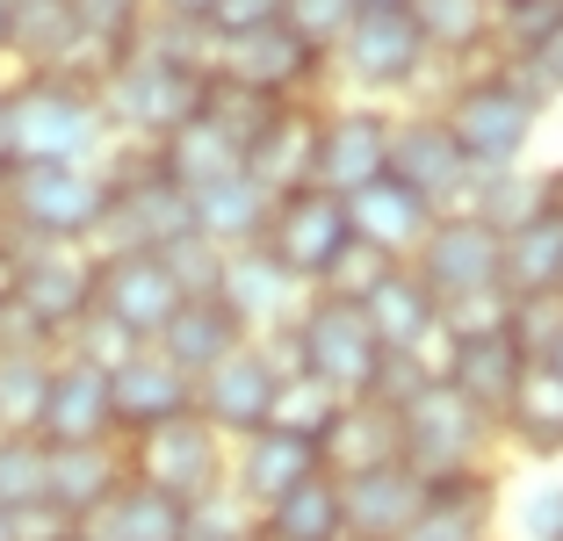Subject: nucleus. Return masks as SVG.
Wrapping results in <instances>:
<instances>
[{
  "label": "nucleus",
  "mask_w": 563,
  "mask_h": 541,
  "mask_svg": "<svg viewBox=\"0 0 563 541\" xmlns=\"http://www.w3.org/2000/svg\"><path fill=\"white\" fill-rule=\"evenodd\" d=\"M166 275H174V289L188 296H217V275H224V253L202 246V239H181V246H166Z\"/></svg>",
  "instance_id": "nucleus-51"
},
{
  "label": "nucleus",
  "mask_w": 563,
  "mask_h": 541,
  "mask_svg": "<svg viewBox=\"0 0 563 541\" xmlns=\"http://www.w3.org/2000/svg\"><path fill=\"white\" fill-rule=\"evenodd\" d=\"M44 462L51 448L36 433H0V512L44 506Z\"/></svg>",
  "instance_id": "nucleus-42"
},
{
  "label": "nucleus",
  "mask_w": 563,
  "mask_h": 541,
  "mask_svg": "<svg viewBox=\"0 0 563 541\" xmlns=\"http://www.w3.org/2000/svg\"><path fill=\"white\" fill-rule=\"evenodd\" d=\"M332 484H340V512H347L354 541H398L405 527L427 512V484H419L405 462L362 470V476H332Z\"/></svg>",
  "instance_id": "nucleus-25"
},
{
  "label": "nucleus",
  "mask_w": 563,
  "mask_h": 541,
  "mask_svg": "<svg viewBox=\"0 0 563 541\" xmlns=\"http://www.w3.org/2000/svg\"><path fill=\"white\" fill-rule=\"evenodd\" d=\"M232 346H246V325H239L217 296H188L181 311L159 325V340H152V354L166 361V368H181L188 383H202L217 368V361L232 354Z\"/></svg>",
  "instance_id": "nucleus-27"
},
{
  "label": "nucleus",
  "mask_w": 563,
  "mask_h": 541,
  "mask_svg": "<svg viewBox=\"0 0 563 541\" xmlns=\"http://www.w3.org/2000/svg\"><path fill=\"white\" fill-rule=\"evenodd\" d=\"M340 541H354V534H340Z\"/></svg>",
  "instance_id": "nucleus-64"
},
{
  "label": "nucleus",
  "mask_w": 563,
  "mask_h": 541,
  "mask_svg": "<svg viewBox=\"0 0 563 541\" xmlns=\"http://www.w3.org/2000/svg\"><path fill=\"white\" fill-rule=\"evenodd\" d=\"M289 340V368L297 376H311L318 390H332L340 405L347 397H368V383H376V332H368L362 303H340V296H311L297 311V325L282 332Z\"/></svg>",
  "instance_id": "nucleus-6"
},
{
  "label": "nucleus",
  "mask_w": 563,
  "mask_h": 541,
  "mask_svg": "<svg viewBox=\"0 0 563 541\" xmlns=\"http://www.w3.org/2000/svg\"><path fill=\"white\" fill-rule=\"evenodd\" d=\"M282 376H297V368H289V340H246V346H232V354L196 383V419L217 433V441H246V433L267 427Z\"/></svg>",
  "instance_id": "nucleus-8"
},
{
  "label": "nucleus",
  "mask_w": 563,
  "mask_h": 541,
  "mask_svg": "<svg viewBox=\"0 0 563 541\" xmlns=\"http://www.w3.org/2000/svg\"><path fill=\"white\" fill-rule=\"evenodd\" d=\"M267 210H275V196H261V188H253V180H246V166L188 196L196 239H202V246H217V253H246V246H261Z\"/></svg>",
  "instance_id": "nucleus-31"
},
{
  "label": "nucleus",
  "mask_w": 563,
  "mask_h": 541,
  "mask_svg": "<svg viewBox=\"0 0 563 541\" xmlns=\"http://www.w3.org/2000/svg\"><path fill=\"white\" fill-rule=\"evenodd\" d=\"M318 109L325 101H282L246 145V180L261 196H297V188H318Z\"/></svg>",
  "instance_id": "nucleus-18"
},
{
  "label": "nucleus",
  "mask_w": 563,
  "mask_h": 541,
  "mask_svg": "<svg viewBox=\"0 0 563 541\" xmlns=\"http://www.w3.org/2000/svg\"><path fill=\"white\" fill-rule=\"evenodd\" d=\"M66 8H73V30H80V87H101V73L123 66L152 22L145 0H66Z\"/></svg>",
  "instance_id": "nucleus-34"
},
{
  "label": "nucleus",
  "mask_w": 563,
  "mask_h": 541,
  "mask_svg": "<svg viewBox=\"0 0 563 541\" xmlns=\"http://www.w3.org/2000/svg\"><path fill=\"white\" fill-rule=\"evenodd\" d=\"M506 332H514V346H520L528 361H542L549 340L563 332V296H520L514 318H506Z\"/></svg>",
  "instance_id": "nucleus-50"
},
{
  "label": "nucleus",
  "mask_w": 563,
  "mask_h": 541,
  "mask_svg": "<svg viewBox=\"0 0 563 541\" xmlns=\"http://www.w3.org/2000/svg\"><path fill=\"white\" fill-rule=\"evenodd\" d=\"M275 22H282V0H217L202 30L224 44V36H253V30H275Z\"/></svg>",
  "instance_id": "nucleus-52"
},
{
  "label": "nucleus",
  "mask_w": 563,
  "mask_h": 541,
  "mask_svg": "<svg viewBox=\"0 0 563 541\" xmlns=\"http://www.w3.org/2000/svg\"><path fill=\"white\" fill-rule=\"evenodd\" d=\"M340 534H347V512H340V484L325 470L253 512V541H340Z\"/></svg>",
  "instance_id": "nucleus-36"
},
{
  "label": "nucleus",
  "mask_w": 563,
  "mask_h": 541,
  "mask_svg": "<svg viewBox=\"0 0 563 541\" xmlns=\"http://www.w3.org/2000/svg\"><path fill=\"white\" fill-rule=\"evenodd\" d=\"M0 541H15V520H8V512H0Z\"/></svg>",
  "instance_id": "nucleus-62"
},
{
  "label": "nucleus",
  "mask_w": 563,
  "mask_h": 541,
  "mask_svg": "<svg viewBox=\"0 0 563 541\" xmlns=\"http://www.w3.org/2000/svg\"><path fill=\"white\" fill-rule=\"evenodd\" d=\"M8 296H15V246L0 239V303H8Z\"/></svg>",
  "instance_id": "nucleus-57"
},
{
  "label": "nucleus",
  "mask_w": 563,
  "mask_h": 541,
  "mask_svg": "<svg viewBox=\"0 0 563 541\" xmlns=\"http://www.w3.org/2000/svg\"><path fill=\"white\" fill-rule=\"evenodd\" d=\"M542 210L563 217V166H549V174H542Z\"/></svg>",
  "instance_id": "nucleus-56"
},
{
  "label": "nucleus",
  "mask_w": 563,
  "mask_h": 541,
  "mask_svg": "<svg viewBox=\"0 0 563 541\" xmlns=\"http://www.w3.org/2000/svg\"><path fill=\"white\" fill-rule=\"evenodd\" d=\"M362 318L376 332L383 354H433L441 361V303L427 296V281L412 267H383V281L362 296Z\"/></svg>",
  "instance_id": "nucleus-23"
},
{
  "label": "nucleus",
  "mask_w": 563,
  "mask_h": 541,
  "mask_svg": "<svg viewBox=\"0 0 563 541\" xmlns=\"http://www.w3.org/2000/svg\"><path fill=\"white\" fill-rule=\"evenodd\" d=\"M217 303H224V311L246 325V340H282V332L297 325V311L311 303V289H303L289 267H275L261 246H246V253H224Z\"/></svg>",
  "instance_id": "nucleus-17"
},
{
  "label": "nucleus",
  "mask_w": 563,
  "mask_h": 541,
  "mask_svg": "<svg viewBox=\"0 0 563 541\" xmlns=\"http://www.w3.org/2000/svg\"><path fill=\"white\" fill-rule=\"evenodd\" d=\"M0 73H8V0H0Z\"/></svg>",
  "instance_id": "nucleus-60"
},
{
  "label": "nucleus",
  "mask_w": 563,
  "mask_h": 541,
  "mask_svg": "<svg viewBox=\"0 0 563 541\" xmlns=\"http://www.w3.org/2000/svg\"><path fill=\"white\" fill-rule=\"evenodd\" d=\"M433 217L441 210H427V202H419L412 188H398L390 174L368 180L362 196H347V231L362 239V246H376L383 261H412L419 239L433 231Z\"/></svg>",
  "instance_id": "nucleus-29"
},
{
  "label": "nucleus",
  "mask_w": 563,
  "mask_h": 541,
  "mask_svg": "<svg viewBox=\"0 0 563 541\" xmlns=\"http://www.w3.org/2000/svg\"><path fill=\"white\" fill-rule=\"evenodd\" d=\"M433 376H441L448 397H463L484 427L498 433V411L514 405L520 376H528V354L514 346V332H492V340H455V346H441Z\"/></svg>",
  "instance_id": "nucleus-19"
},
{
  "label": "nucleus",
  "mask_w": 563,
  "mask_h": 541,
  "mask_svg": "<svg viewBox=\"0 0 563 541\" xmlns=\"http://www.w3.org/2000/svg\"><path fill=\"white\" fill-rule=\"evenodd\" d=\"M36 441L44 448H95L117 441V419H109V376L87 368V361H51V390H44V419H36Z\"/></svg>",
  "instance_id": "nucleus-21"
},
{
  "label": "nucleus",
  "mask_w": 563,
  "mask_h": 541,
  "mask_svg": "<svg viewBox=\"0 0 563 541\" xmlns=\"http://www.w3.org/2000/svg\"><path fill=\"white\" fill-rule=\"evenodd\" d=\"M405 15L427 36V58L441 73H470V66H484V58H498L492 51L498 0H405Z\"/></svg>",
  "instance_id": "nucleus-28"
},
{
  "label": "nucleus",
  "mask_w": 563,
  "mask_h": 541,
  "mask_svg": "<svg viewBox=\"0 0 563 541\" xmlns=\"http://www.w3.org/2000/svg\"><path fill=\"white\" fill-rule=\"evenodd\" d=\"M95 527L109 541H188V506L166 498V492H152V484H123Z\"/></svg>",
  "instance_id": "nucleus-38"
},
{
  "label": "nucleus",
  "mask_w": 563,
  "mask_h": 541,
  "mask_svg": "<svg viewBox=\"0 0 563 541\" xmlns=\"http://www.w3.org/2000/svg\"><path fill=\"white\" fill-rule=\"evenodd\" d=\"M390 166V109L383 101H325L318 109V188L347 202Z\"/></svg>",
  "instance_id": "nucleus-14"
},
{
  "label": "nucleus",
  "mask_w": 563,
  "mask_h": 541,
  "mask_svg": "<svg viewBox=\"0 0 563 541\" xmlns=\"http://www.w3.org/2000/svg\"><path fill=\"white\" fill-rule=\"evenodd\" d=\"M398 462V411L376 397H347L332 411L325 441H318V470L325 476H362V470H390Z\"/></svg>",
  "instance_id": "nucleus-30"
},
{
  "label": "nucleus",
  "mask_w": 563,
  "mask_h": 541,
  "mask_svg": "<svg viewBox=\"0 0 563 541\" xmlns=\"http://www.w3.org/2000/svg\"><path fill=\"white\" fill-rule=\"evenodd\" d=\"M383 267H398V261H383L376 246L347 239V246H340V261H332L325 275H318V289H311V296H340V303H362V296L383 281Z\"/></svg>",
  "instance_id": "nucleus-47"
},
{
  "label": "nucleus",
  "mask_w": 563,
  "mask_h": 541,
  "mask_svg": "<svg viewBox=\"0 0 563 541\" xmlns=\"http://www.w3.org/2000/svg\"><path fill=\"white\" fill-rule=\"evenodd\" d=\"M123 462H131V484H152V492L181 498L188 512L224 498V470H232V441H217L196 411L188 419H166V427L123 441Z\"/></svg>",
  "instance_id": "nucleus-7"
},
{
  "label": "nucleus",
  "mask_w": 563,
  "mask_h": 541,
  "mask_svg": "<svg viewBox=\"0 0 563 541\" xmlns=\"http://www.w3.org/2000/svg\"><path fill=\"white\" fill-rule=\"evenodd\" d=\"M101 210H109V188L95 166H8L0 174L8 246H95Z\"/></svg>",
  "instance_id": "nucleus-4"
},
{
  "label": "nucleus",
  "mask_w": 563,
  "mask_h": 541,
  "mask_svg": "<svg viewBox=\"0 0 563 541\" xmlns=\"http://www.w3.org/2000/svg\"><path fill=\"white\" fill-rule=\"evenodd\" d=\"M58 354H0V433H36Z\"/></svg>",
  "instance_id": "nucleus-40"
},
{
  "label": "nucleus",
  "mask_w": 563,
  "mask_h": 541,
  "mask_svg": "<svg viewBox=\"0 0 563 541\" xmlns=\"http://www.w3.org/2000/svg\"><path fill=\"white\" fill-rule=\"evenodd\" d=\"M95 101H101L109 137H123V145H159V137H174L181 123L202 115V101H210V73L137 36L131 58L101 73Z\"/></svg>",
  "instance_id": "nucleus-3"
},
{
  "label": "nucleus",
  "mask_w": 563,
  "mask_h": 541,
  "mask_svg": "<svg viewBox=\"0 0 563 541\" xmlns=\"http://www.w3.org/2000/svg\"><path fill=\"white\" fill-rule=\"evenodd\" d=\"M0 87H8V73H0Z\"/></svg>",
  "instance_id": "nucleus-63"
},
{
  "label": "nucleus",
  "mask_w": 563,
  "mask_h": 541,
  "mask_svg": "<svg viewBox=\"0 0 563 541\" xmlns=\"http://www.w3.org/2000/svg\"><path fill=\"white\" fill-rule=\"evenodd\" d=\"M383 174L398 180V188H412L427 210H463L470 180H477L463 166V152H455V137H448V123L433 115V101L390 115V166H383Z\"/></svg>",
  "instance_id": "nucleus-12"
},
{
  "label": "nucleus",
  "mask_w": 563,
  "mask_h": 541,
  "mask_svg": "<svg viewBox=\"0 0 563 541\" xmlns=\"http://www.w3.org/2000/svg\"><path fill=\"white\" fill-rule=\"evenodd\" d=\"M498 476H470V484H441L427 492V512L405 527L398 541H498Z\"/></svg>",
  "instance_id": "nucleus-33"
},
{
  "label": "nucleus",
  "mask_w": 563,
  "mask_h": 541,
  "mask_svg": "<svg viewBox=\"0 0 563 541\" xmlns=\"http://www.w3.org/2000/svg\"><path fill=\"white\" fill-rule=\"evenodd\" d=\"M347 22H354L347 0H282V30H297L318 58H332V44L347 36Z\"/></svg>",
  "instance_id": "nucleus-48"
},
{
  "label": "nucleus",
  "mask_w": 563,
  "mask_h": 541,
  "mask_svg": "<svg viewBox=\"0 0 563 541\" xmlns=\"http://www.w3.org/2000/svg\"><path fill=\"white\" fill-rule=\"evenodd\" d=\"M542 368H549V376H563V332H556V340H549V354H542Z\"/></svg>",
  "instance_id": "nucleus-58"
},
{
  "label": "nucleus",
  "mask_w": 563,
  "mask_h": 541,
  "mask_svg": "<svg viewBox=\"0 0 563 541\" xmlns=\"http://www.w3.org/2000/svg\"><path fill=\"white\" fill-rule=\"evenodd\" d=\"M492 441H498V433L484 427L463 397H448L441 383L419 390L412 405L398 411V462L427 484V492H441V484H470V476H492Z\"/></svg>",
  "instance_id": "nucleus-5"
},
{
  "label": "nucleus",
  "mask_w": 563,
  "mask_h": 541,
  "mask_svg": "<svg viewBox=\"0 0 563 541\" xmlns=\"http://www.w3.org/2000/svg\"><path fill=\"white\" fill-rule=\"evenodd\" d=\"M73 541H109V534H101V527H73Z\"/></svg>",
  "instance_id": "nucleus-61"
},
{
  "label": "nucleus",
  "mask_w": 563,
  "mask_h": 541,
  "mask_svg": "<svg viewBox=\"0 0 563 541\" xmlns=\"http://www.w3.org/2000/svg\"><path fill=\"white\" fill-rule=\"evenodd\" d=\"M563 30V0H498V15H492V51L506 58V66H520L542 36Z\"/></svg>",
  "instance_id": "nucleus-41"
},
{
  "label": "nucleus",
  "mask_w": 563,
  "mask_h": 541,
  "mask_svg": "<svg viewBox=\"0 0 563 541\" xmlns=\"http://www.w3.org/2000/svg\"><path fill=\"white\" fill-rule=\"evenodd\" d=\"M514 541H563V476H534L514 492Z\"/></svg>",
  "instance_id": "nucleus-46"
},
{
  "label": "nucleus",
  "mask_w": 563,
  "mask_h": 541,
  "mask_svg": "<svg viewBox=\"0 0 563 541\" xmlns=\"http://www.w3.org/2000/svg\"><path fill=\"white\" fill-rule=\"evenodd\" d=\"M131 484L123 441H95V448H51L44 462V506H58L73 527H95L109 512V498Z\"/></svg>",
  "instance_id": "nucleus-22"
},
{
  "label": "nucleus",
  "mask_w": 563,
  "mask_h": 541,
  "mask_svg": "<svg viewBox=\"0 0 563 541\" xmlns=\"http://www.w3.org/2000/svg\"><path fill=\"white\" fill-rule=\"evenodd\" d=\"M498 289L514 296H563V217L542 210L514 239H498Z\"/></svg>",
  "instance_id": "nucleus-35"
},
{
  "label": "nucleus",
  "mask_w": 563,
  "mask_h": 541,
  "mask_svg": "<svg viewBox=\"0 0 563 541\" xmlns=\"http://www.w3.org/2000/svg\"><path fill=\"white\" fill-rule=\"evenodd\" d=\"M95 311L109 318V325H123L137 346H152L159 325L181 311V289H174V275H166V253H101Z\"/></svg>",
  "instance_id": "nucleus-16"
},
{
  "label": "nucleus",
  "mask_w": 563,
  "mask_h": 541,
  "mask_svg": "<svg viewBox=\"0 0 563 541\" xmlns=\"http://www.w3.org/2000/svg\"><path fill=\"white\" fill-rule=\"evenodd\" d=\"M477 224H492L498 239H514L520 224H534L542 217V174L534 166H506V174H484L470 180V202H463Z\"/></svg>",
  "instance_id": "nucleus-39"
},
{
  "label": "nucleus",
  "mask_w": 563,
  "mask_h": 541,
  "mask_svg": "<svg viewBox=\"0 0 563 541\" xmlns=\"http://www.w3.org/2000/svg\"><path fill=\"white\" fill-rule=\"evenodd\" d=\"M8 73L80 80V30L66 0H8Z\"/></svg>",
  "instance_id": "nucleus-26"
},
{
  "label": "nucleus",
  "mask_w": 563,
  "mask_h": 541,
  "mask_svg": "<svg viewBox=\"0 0 563 541\" xmlns=\"http://www.w3.org/2000/svg\"><path fill=\"white\" fill-rule=\"evenodd\" d=\"M433 383H441V376H433V354H383L368 397H376V405H390V411H405L419 390H433Z\"/></svg>",
  "instance_id": "nucleus-49"
},
{
  "label": "nucleus",
  "mask_w": 563,
  "mask_h": 541,
  "mask_svg": "<svg viewBox=\"0 0 563 541\" xmlns=\"http://www.w3.org/2000/svg\"><path fill=\"white\" fill-rule=\"evenodd\" d=\"M405 267L427 281L433 303H455V296L498 289V231L477 224L470 210H441V217H433V231L419 239V253Z\"/></svg>",
  "instance_id": "nucleus-15"
},
{
  "label": "nucleus",
  "mask_w": 563,
  "mask_h": 541,
  "mask_svg": "<svg viewBox=\"0 0 563 541\" xmlns=\"http://www.w3.org/2000/svg\"><path fill=\"white\" fill-rule=\"evenodd\" d=\"M152 166H159L181 196H196V188H210V180L239 174V145L217 131L210 115H196V123H181L174 137H159V145H152Z\"/></svg>",
  "instance_id": "nucleus-37"
},
{
  "label": "nucleus",
  "mask_w": 563,
  "mask_h": 541,
  "mask_svg": "<svg viewBox=\"0 0 563 541\" xmlns=\"http://www.w3.org/2000/svg\"><path fill=\"white\" fill-rule=\"evenodd\" d=\"M506 318H514V296H506V289L455 296V303H441V346H455V340H492V332H506Z\"/></svg>",
  "instance_id": "nucleus-44"
},
{
  "label": "nucleus",
  "mask_w": 563,
  "mask_h": 541,
  "mask_svg": "<svg viewBox=\"0 0 563 541\" xmlns=\"http://www.w3.org/2000/svg\"><path fill=\"white\" fill-rule=\"evenodd\" d=\"M0 354H58V340H51V332L36 325L30 311H22L15 296L0 303Z\"/></svg>",
  "instance_id": "nucleus-54"
},
{
  "label": "nucleus",
  "mask_w": 563,
  "mask_h": 541,
  "mask_svg": "<svg viewBox=\"0 0 563 541\" xmlns=\"http://www.w3.org/2000/svg\"><path fill=\"white\" fill-rule=\"evenodd\" d=\"M145 8H152V15H159V22H196V30H202V22H210V8H217V0H145Z\"/></svg>",
  "instance_id": "nucleus-55"
},
{
  "label": "nucleus",
  "mask_w": 563,
  "mask_h": 541,
  "mask_svg": "<svg viewBox=\"0 0 563 541\" xmlns=\"http://www.w3.org/2000/svg\"><path fill=\"white\" fill-rule=\"evenodd\" d=\"M58 354H66V361H87V368H101V376H109V368H123V361L137 354V340H131L123 325H109L101 311H87L80 325L58 340Z\"/></svg>",
  "instance_id": "nucleus-45"
},
{
  "label": "nucleus",
  "mask_w": 563,
  "mask_h": 541,
  "mask_svg": "<svg viewBox=\"0 0 563 541\" xmlns=\"http://www.w3.org/2000/svg\"><path fill=\"white\" fill-rule=\"evenodd\" d=\"M95 275H101L95 246H15V303L51 340H66L95 311Z\"/></svg>",
  "instance_id": "nucleus-13"
},
{
  "label": "nucleus",
  "mask_w": 563,
  "mask_h": 541,
  "mask_svg": "<svg viewBox=\"0 0 563 541\" xmlns=\"http://www.w3.org/2000/svg\"><path fill=\"white\" fill-rule=\"evenodd\" d=\"M433 115L448 123L455 152H463L470 174H506V166H528V145L542 131V101L520 80V66L506 58H484L470 73H448V95L433 101Z\"/></svg>",
  "instance_id": "nucleus-2"
},
{
  "label": "nucleus",
  "mask_w": 563,
  "mask_h": 541,
  "mask_svg": "<svg viewBox=\"0 0 563 541\" xmlns=\"http://www.w3.org/2000/svg\"><path fill=\"white\" fill-rule=\"evenodd\" d=\"M332 411H340V397H332V390H318L311 376H282L267 427H275V433H297V441L318 448V441H325V427H332Z\"/></svg>",
  "instance_id": "nucleus-43"
},
{
  "label": "nucleus",
  "mask_w": 563,
  "mask_h": 541,
  "mask_svg": "<svg viewBox=\"0 0 563 541\" xmlns=\"http://www.w3.org/2000/svg\"><path fill=\"white\" fill-rule=\"evenodd\" d=\"M109 152L95 87L58 73H8L0 87V174L8 166H95Z\"/></svg>",
  "instance_id": "nucleus-1"
},
{
  "label": "nucleus",
  "mask_w": 563,
  "mask_h": 541,
  "mask_svg": "<svg viewBox=\"0 0 563 541\" xmlns=\"http://www.w3.org/2000/svg\"><path fill=\"white\" fill-rule=\"evenodd\" d=\"M498 441H514L528 462H563V376L528 361L514 405L498 411Z\"/></svg>",
  "instance_id": "nucleus-32"
},
{
  "label": "nucleus",
  "mask_w": 563,
  "mask_h": 541,
  "mask_svg": "<svg viewBox=\"0 0 563 541\" xmlns=\"http://www.w3.org/2000/svg\"><path fill=\"white\" fill-rule=\"evenodd\" d=\"M354 15H383V8H405V0H347Z\"/></svg>",
  "instance_id": "nucleus-59"
},
{
  "label": "nucleus",
  "mask_w": 563,
  "mask_h": 541,
  "mask_svg": "<svg viewBox=\"0 0 563 541\" xmlns=\"http://www.w3.org/2000/svg\"><path fill=\"white\" fill-rule=\"evenodd\" d=\"M303 476H318V448H311V441H297V433L261 427V433H246V441H232V470H224V492H232L246 512H261V506H275L282 492H297Z\"/></svg>",
  "instance_id": "nucleus-24"
},
{
  "label": "nucleus",
  "mask_w": 563,
  "mask_h": 541,
  "mask_svg": "<svg viewBox=\"0 0 563 541\" xmlns=\"http://www.w3.org/2000/svg\"><path fill=\"white\" fill-rule=\"evenodd\" d=\"M347 239H354V231H347V202L332 196V188H297V196H282L275 210H267L261 253L275 267H289L303 289H318V275L340 261Z\"/></svg>",
  "instance_id": "nucleus-11"
},
{
  "label": "nucleus",
  "mask_w": 563,
  "mask_h": 541,
  "mask_svg": "<svg viewBox=\"0 0 563 541\" xmlns=\"http://www.w3.org/2000/svg\"><path fill=\"white\" fill-rule=\"evenodd\" d=\"M210 80L224 87H246L261 101H325L318 80H332V66L303 44L297 30H253V36H224L210 51Z\"/></svg>",
  "instance_id": "nucleus-10"
},
{
  "label": "nucleus",
  "mask_w": 563,
  "mask_h": 541,
  "mask_svg": "<svg viewBox=\"0 0 563 541\" xmlns=\"http://www.w3.org/2000/svg\"><path fill=\"white\" fill-rule=\"evenodd\" d=\"M520 80L534 87V101H542V109H549V101H563V30L542 36V44L520 58Z\"/></svg>",
  "instance_id": "nucleus-53"
},
{
  "label": "nucleus",
  "mask_w": 563,
  "mask_h": 541,
  "mask_svg": "<svg viewBox=\"0 0 563 541\" xmlns=\"http://www.w3.org/2000/svg\"><path fill=\"white\" fill-rule=\"evenodd\" d=\"M196 411V383L181 368H166L152 346H137L123 368H109V419H117V441L166 427V419H188Z\"/></svg>",
  "instance_id": "nucleus-20"
},
{
  "label": "nucleus",
  "mask_w": 563,
  "mask_h": 541,
  "mask_svg": "<svg viewBox=\"0 0 563 541\" xmlns=\"http://www.w3.org/2000/svg\"><path fill=\"white\" fill-rule=\"evenodd\" d=\"M325 66L354 87V101H376V95L419 87L433 73V58H427V36L412 30V15H405V8H383V15H354L347 22V36L332 44Z\"/></svg>",
  "instance_id": "nucleus-9"
}]
</instances>
